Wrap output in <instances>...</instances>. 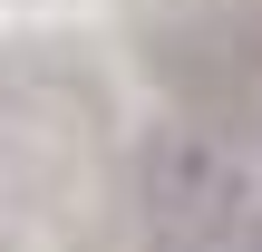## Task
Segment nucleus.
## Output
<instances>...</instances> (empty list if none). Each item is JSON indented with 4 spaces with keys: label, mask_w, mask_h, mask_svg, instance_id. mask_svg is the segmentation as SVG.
I'll use <instances>...</instances> for the list:
<instances>
[{
    "label": "nucleus",
    "mask_w": 262,
    "mask_h": 252,
    "mask_svg": "<svg viewBox=\"0 0 262 252\" xmlns=\"http://www.w3.org/2000/svg\"><path fill=\"white\" fill-rule=\"evenodd\" d=\"M233 252H262V214H253V233H243V243H233Z\"/></svg>",
    "instance_id": "3"
},
{
    "label": "nucleus",
    "mask_w": 262,
    "mask_h": 252,
    "mask_svg": "<svg viewBox=\"0 0 262 252\" xmlns=\"http://www.w3.org/2000/svg\"><path fill=\"white\" fill-rule=\"evenodd\" d=\"M146 68L204 117H262V10L253 0L165 10L146 29Z\"/></svg>",
    "instance_id": "2"
},
{
    "label": "nucleus",
    "mask_w": 262,
    "mask_h": 252,
    "mask_svg": "<svg viewBox=\"0 0 262 252\" xmlns=\"http://www.w3.org/2000/svg\"><path fill=\"white\" fill-rule=\"evenodd\" d=\"M136 204V252H233L253 233V165L214 126H146L126 165Z\"/></svg>",
    "instance_id": "1"
}]
</instances>
